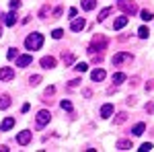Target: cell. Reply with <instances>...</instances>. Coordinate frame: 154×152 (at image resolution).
<instances>
[{
	"instance_id": "obj_26",
	"label": "cell",
	"mask_w": 154,
	"mask_h": 152,
	"mask_svg": "<svg viewBox=\"0 0 154 152\" xmlns=\"http://www.w3.org/2000/svg\"><path fill=\"white\" fill-rule=\"evenodd\" d=\"M74 68H76V72H86V70H88V64H84V62H78Z\"/></svg>"
},
{
	"instance_id": "obj_12",
	"label": "cell",
	"mask_w": 154,
	"mask_h": 152,
	"mask_svg": "<svg viewBox=\"0 0 154 152\" xmlns=\"http://www.w3.org/2000/svg\"><path fill=\"white\" fill-rule=\"evenodd\" d=\"M84 27H86V21H84V19H74V21H72V25H70L72 31H82Z\"/></svg>"
},
{
	"instance_id": "obj_35",
	"label": "cell",
	"mask_w": 154,
	"mask_h": 152,
	"mask_svg": "<svg viewBox=\"0 0 154 152\" xmlns=\"http://www.w3.org/2000/svg\"><path fill=\"white\" fill-rule=\"evenodd\" d=\"M54 93H56V86H48L45 88V97H51Z\"/></svg>"
},
{
	"instance_id": "obj_31",
	"label": "cell",
	"mask_w": 154,
	"mask_h": 152,
	"mask_svg": "<svg viewBox=\"0 0 154 152\" xmlns=\"http://www.w3.org/2000/svg\"><path fill=\"white\" fill-rule=\"evenodd\" d=\"M103 62V54H95L93 56V64H101Z\"/></svg>"
},
{
	"instance_id": "obj_29",
	"label": "cell",
	"mask_w": 154,
	"mask_h": 152,
	"mask_svg": "<svg viewBox=\"0 0 154 152\" xmlns=\"http://www.w3.org/2000/svg\"><path fill=\"white\" fill-rule=\"evenodd\" d=\"M29 82H31V86H37V84L41 82V76H39V74H35V76H31V78H29Z\"/></svg>"
},
{
	"instance_id": "obj_36",
	"label": "cell",
	"mask_w": 154,
	"mask_h": 152,
	"mask_svg": "<svg viewBox=\"0 0 154 152\" xmlns=\"http://www.w3.org/2000/svg\"><path fill=\"white\" fill-rule=\"evenodd\" d=\"M78 84H80V80H78V78H74V80H70V84H68V86H70V88H76Z\"/></svg>"
},
{
	"instance_id": "obj_33",
	"label": "cell",
	"mask_w": 154,
	"mask_h": 152,
	"mask_svg": "<svg viewBox=\"0 0 154 152\" xmlns=\"http://www.w3.org/2000/svg\"><path fill=\"white\" fill-rule=\"evenodd\" d=\"M48 12H49V6H43V8L39 11V17H41V19H45V17H48Z\"/></svg>"
},
{
	"instance_id": "obj_15",
	"label": "cell",
	"mask_w": 154,
	"mask_h": 152,
	"mask_svg": "<svg viewBox=\"0 0 154 152\" xmlns=\"http://www.w3.org/2000/svg\"><path fill=\"white\" fill-rule=\"evenodd\" d=\"M12 126H14V119H12V117H6V119L2 121V126H0V129H2V132H8V129H11Z\"/></svg>"
},
{
	"instance_id": "obj_42",
	"label": "cell",
	"mask_w": 154,
	"mask_h": 152,
	"mask_svg": "<svg viewBox=\"0 0 154 152\" xmlns=\"http://www.w3.org/2000/svg\"><path fill=\"white\" fill-rule=\"evenodd\" d=\"M0 37H2V27H0Z\"/></svg>"
},
{
	"instance_id": "obj_20",
	"label": "cell",
	"mask_w": 154,
	"mask_h": 152,
	"mask_svg": "<svg viewBox=\"0 0 154 152\" xmlns=\"http://www.w3.org/2000/svg\"><path fill=\"white\" fill-rule=\"evenodd\" d=\"M123 80H125V74H123V72H115V74H113V82H115V86L121 84Z\"/></svg>"
},
{
	"instance_id": "obj_10",
	"label": "cell",
	"mask_w": 154,
	"mask_h": 152,
	"mask_svg": "<svg viewBox=\"0 0 154 152\" xmlns=\"http://www.w3.org/2000/svg\"><path fill=\"white\" fill-rule=\"evenodd\" d=\"M91 78H93V82L105 80V70H103V68H97V70H93V72H91Z\"/></svg>"
},
{
	"instance_id": "obj_18",
	"label": "cell",
	"mask_w": 154,
	"mask_h": 152,
	"mask_svg": "<svg viewBox=\"0 0 154 152\" xmlns=\"http://www.w3.org/2000/svg\"><path fill=\"white\" fill-rule=\"evenodd\" d=\"M97 6V0H82V11H93Z\"/></svg>"
},
{
	"instance_id": "obj_2",
	"label": "cell",
	"mask_w": 154,
	"mask_h": 152,
	"mask_svg": "<svg viewBox=\"0 0 154 152\" xmlns=\"http://www.w3.org/2000/svg\"><path fill=\"white\" fill-rule=\"evenodd\" d=\"M105 47H107V39L103 35H97L95 39H93V43L88 45V49H86V51H88L91 56H95L97 51H99V54H103V49H105Z\"/></svg>"
},
{
	"instance_id": "obj_6",
	"label": "cell",
	"mask_w": 154,
	"mask_h": 152,
	"mask_svg": "<svg viewBox=\"0 0 154 152\" xmlns=\"http://www.w3.org/2000/svg\"><path fill=\"white\" fill-rule=\"evenodd\" d=\"M17 142H19L21 146H27V144L31 142V132H29V129H23V132H19V134H17Z\"/></svg>"
},
{
	"instance_id": "obj_23",
	"label": "cell",
	"mask_w": 154,
	"mask_h": 152,
	"mask_svg": "<svg viewBox=\"0 0 154 152\" xmlns=\"http://www.w3.org/2000/svg\"><path fill=\"white\" fill-rule=\"evenodd\" d=\"M62 60H64V64H66V66H70L72 62H74V56H72V54H66V51H64V54H62Z\"/></svg>"
},
{
	"instance_id": "obj_9",
	"label": "cell",
	"mask_w": 154,
	"mask_h": 152,
	"mask_svg": "<svg viewBox=\"0 0 154 152\" xmlns=\"http://www.w3.org/2000/svg\"><path fill=\"white\" fill-rule=\"evenodd\" d=\"M31 62H33V56H29V54H25V56H17V66H21V68L29 66Z\"/></svg>"
},
{
	"instance_id": "obj_22",
	"label": "cell",
	"mask_w": 154,
	"mask_h": 152,
	"mask_svg": "<svg viewBox=\"0 0 154 152\" xmlns=\"http://www.w3.org/2000/svg\"><path fill=\"white\" fill-rule=\"evenodd\" d=\"M125 121H128V113H117V115H115V123H117V126L125 123Z\"/></svg>"
},
{
	"instance_id": "obj_5",
	"label": "cell",
	"mask_w": 154,
	"mask_h": 152,
	"mask_svg": "<svg viewBox=\"0 0 154 152\" xmlns=\"http://www.w3.org/2000/svg\"><path fill=\"white\" fill-rule=\"evenodd\" d=\"M49 123V111L48 109H41L39 113H37V128H43V126H48Z\"/></svg>"
},
{
	"instance_id": "obj_27",
	"label": "cell",
	"mask_w": 154,
	"mask_h": 152,
	"mask_svg": "<svg viewBox=\"0 0 154 152\" xmlns=\"http://www.w3.org/2000/svg\"><path fill=\"white\" fill-rule=\"evenodd\" d=\"M60 107H62L64 111H72V103H70V101H66V99H64V101L60 103Z\"/></svg>"
},
{
	"instance_id": "obj_17",
	"label": "cell",
	"mask_w": 154,
	"mask_h": 152,
	"mask_svg": "<svg viewBox=\"0 0 154 152\" xmlns=\"http://www.w3.org/2000/svg\"><path fill=\"white\" fill-rule=\"evenodd\" d=\"M11 107V97L8 95H2L0 97V109H8Z\"/></svg>"
},
{
	"instance_id": "obj_7",
	"label": "cell",
	"mask_w": 154,
	"mask_h": 152,
	"mask_svg": "<svg viewBox=\"0 0 154 152\" xmlns=\"http://www.w3.org/2000/svg\"><path fill=\"white\" fill-rule=\"evenodd\" d=\"M14 78V70L8 68V66H4V68H0V82H6V80H12Z\"/></svg>"
},
{
	"instance_id": "obj_40",
	"label": "cell",
	"mask_w": 154,
	"mask_h": 152,
	"mask_svg": "<svg viewBox=\"0 0 154 152\" xmlns=\"http://www.w3.org/2000/svg\"><path fill=\"white\" fill-rule=\"evenodd\" d=\"M128 105H136V97H130L128 99Z\"/></svg>"
},
{
	"instance_id": "obj_41",
	"label": "cell",
	"mask_w": 154,
	"mask_h": 152,
	"mask_svg": "<svg viewBox=\"0 0 154 152\" xmlns=\"http://www.w3.org/2000/svg\"><path fill=\"white\" fill-rule=\"evenodd\" d=\"M130 84H131V86H136V84H138V76H134V78L130 80Z\"/></svg>"
},
{
	"instance_id": "obj_21",
	"label": "cell",
	"mask_w": 154,
	"mask_h": 152,
	"mask_svg": "<svg viewBox=\"0 0 154 152\" xmlns=\"http://www.w3.org/2000/svg\"><path fill=\"white\" fill-rule=\"evenodd\" d=\"M144 129H146V126H144V123H136L131 132H134V136H142V134H144Z\"/></svg>"
},
{
	"instance_id": "obj_32",
	"label": "cell",
	"mask_w": 154,
	"mask_h": 152,
	"mask_svg": "<svg viewBox=\"0 0 154 152\" xmlns=\"http://www.w3.org/2000/svg\"><path fill=\"white\" fill-rule=\"evenodd\" d=\"M11 8H12V11L21 8V0H11Z\"/></svg>"
},
{
	"instance_id": "obj_11",
	"label": "cell",
	"mask_w": 154,
	"mask_h": 152,
	"mask_svg": "<svg viewBox=\"0 0 154 152\" xmlns=\"http://www.w3.org/2000/svg\"><path fill=\"white\" fill-rule=\"evenodd\" d=\"M128 21H130V19H128L125 14H123V17H117V19H115V23H113V29H115V31L123 29V27L128 25Z\"/></svg>"
},
{
	"instance_id": "obj_3",
	"label": "cell",
	"mask_w": 154,
	"mask_h": 152,
	"mask_svg": "<svg viewBox=\"0 0 154 152\" xmlns=\"http://www.w3.org/2000/svg\"><path fill=\"white\" fill-rule=\"evenodd\" d=\"M134 60V56L131 54H128V51H119V54H115L113 56V66H119V64H125V62H131Z\"/></svg>"
},
{
	"instance_id": "obj_16",
	"label": "cell",
	"mask_w": 154,
	"mask_h": 152,
	"mask_svg": "<svg viewBox=\"0 0 154 152\" xmlns=\"http://www.w3.org/2000/svg\"><path fill=\"white\" fill-rule=\"evenodd\" d=\"M115 148H117V150H130V148H131V142L130 140H119L117 144H115Z\"/></svg>"
},
{
	"instance_id": "obj_39",
	"label": "cell",
	"mask_w": 154,
	"mask_h": 152,
	"mask_svg": "<svg viewBox=\"0 0 154 152\" xmlns=\"http://www.w3.org/2000/svg\"><path fill=\"white\" fill-rule=\"evenodd\" d=\"M76 12H78L76 8H70V11H68V14H70V19H74V17H76Z\"/></svg>"
},
{
	"instance_id": "obj_4",
	"label": "cell",
	"mask_w": 154,
	"mask_h": 152,
	"mask_svg": "<svg viewBox=\"0 0 154 152\" xmlns=\"http://www.w3.org/2000/svg\"><path fill=\"white\" fill-rule=\"evenodd\" d=\"M119 8L125 12V14H136V12H138L136 2H128V0H119Z\"/></svg>"
},
{
	"instance_id": "obj_1",
	"label": "cell",
	"mask_w": 154,
	"mask_h": 152,
	"mask_svg": "<svg viewBox=\"0 0 154 152\" xmlns=\"http://www.w3.org/2000/svg\"><path fill=\"white\" fill-rule=\"evenodd\" d=\"M43 45V35L41 33H31V35H27V39H25V47L27 49H39V47Z\"/></svg>"
},
{
	"instance_id": "obj_38",
	"label": "cell",
	"mask_w": 154,
	"mask_h": 152,
	"mask_svg": "<svg viewBox=\"0 0 154 152\" xmlns=\"http://www.w3.org/2000/svg\"><path fill=\"white\" fill-rule=\"evenodd\" d=\"M146 113H154V103H148L146 105Z\"/></svg>"
},
{
	"instance_id": "obj_8",
	"label": "cell",
	"mask_w": 154,
	"mask_h": 152,
	"mask_svg": "<svg viewBox=\"0 0 154 152\" xmlns=\"http://www.w3.org/2000/svg\"><path fill=\"white\" fill-rule=\"evenodd\" d=\"M41 68H45V70H51V68H56V58L54 56H45V58H41Z\"/></svg>"
},
{
	"instance_id": "obj_37",
	"label": "cell",
	"mask_w": 154,
	"mask_h": 152,
	"mask_svg": "<svg viewBox=\"0 0 154 152\" xmlns=\"http://www.w3.org/2000/svg\"><path fill=\"white\" fill-rule=\"evenodd\" d=\"M62 17V6H58L56 11H54V19H60Z\"/></svg>"
},
{
	"instance_id": "obj_28",
	"label": "cell",
	"mask_w": 154,
	"mask_h": 152,
	"mask_svg": "<svg viewBox=\"0 0 154 152\" xmlns=\"http://www.w3.org/2000/svg\"><path fill=\"white\" fill-rule=\"evenodd\" d=\"M51 37H54V39H62V37H64V31H62V29H54V31H51Z\"/></svg>"
},
{
	"instance_id": "obj_13",
	"label": "cell",
	"mask_w": 154,
	"mask_h": 152,
	"mask_svg": "<svg viewBox=\"0 0 154 152\" xmlns=\"http://www.w3.org/2000/svg\"><path fill=\"white\" fill-rule=\"evenodd\" d=\"M111 115H113V105H111V103H107V105L101 107V117H103V119H109Z\"/></svg>"
},
{
	"instance_id": "obj_24",
	"label": "cell",
	"mask_w": 154,
	"mask_h": 152,
	"mask_svg": "<svg viewBox=\"0 0 154 152\" xmlns=\"http://www.w3.org/2000/svg\"><path fill=\"white\" fill-rule=\"evenodd\" d=\"M140 17H142L144 21H152V19H154V14L150 11H142V12H140Z\"/></svg>"
},
{
	"instance_id": "obj_25",
	"label": "cell",
	"mask_w": 154,
	"mask_h": 152,
	"mask_svg": "<svg viewBox=\"0 0 154 152\" xmlns=\"http://www.w3.org/2000/svg\"><path fill=\"white\" fill-rule=\"evenodd\" d=\"M138 35L142 37V39H146V37L150 35V31H148V27H140V29H138Z\"/></svg>"
},
{
	"instance_id": "obj_14",
	"label": "cell",
	"mask_w": 154,
	"mask_h": 152,
	"mask_svg": "<svg viewBox=\"0 0 154 152\" xmlns=\"http://www.w3.org/2000/svg\"><path fill=\"white\" fill-rule=\"evenodd\" d=\"M14 23H17V14H14V12H8V14H4V25H6V27H12Z\"/></svg>"
},
{
	"instance_id": "obj_19",
	"label": "cell",
	"mask_w": 154,
	"mask_h": 152,
	"mask_svg": "<svg viewBox=\"0 0 154 152\" xmlns=\"http://www.w3.org/2000/svg\"><path fill=\"white\" fill-rule=\"evenodd\" d=\"M111 12H113V8H111V6H107V8H103V11L99 12V17H97V19H99V21H105V19L109 17V14H111Z\"/></svg>"
},
{
	"instance_id": "obj_34",
	"label": "cell",
	"mask_w": 154,
	"mask_h": 152,
	"mask_svg": "<svg viewBox=\"0 0 154 152\" xmlns=\"http://www.w3.org/2000/svg\"><path fill=\"white\" fill-rule=\"evenodd\" d=\"M6 58H8V60H14V58H17V49H8Z\"/></svg>"
},
{
	"instance_id": "obj_30",
	"label": "cell",
	"mask_w": 154,
	"mask_h": 152,
	"mask_svg": "<svg viewBox=\"0 0 154 152\" xmlns=\"http://www.w3.org/2000/svg\"><path fill=\"white\" fill-rule=\"evenodd\" d=\"M138 150H140V152H150V150H152V144H150V142H146V144H142Z\"/></svg>"
}]
</instances>
